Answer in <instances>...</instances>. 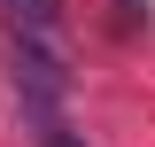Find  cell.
Returning a JSON list of instances; mask_svg holds the SVG:
<instances>
[{"instance_id": "obj_1", "label": "cell", "mask_w": 155, "mask_h": 147, "mask_svg": "<svg viewBox=\"0 0 155 147\" xmlns=\"http://www.w3.org/2000/svg\"><path fill=\"white\" fill-rule=\"evenodd\" d=\"M16 101H23L31 147H85V132H78V116H70V77L62 70H23L16 62Z\"/></svg>"}, {"instance_id": "obj_2", "label": "cell", "mask_w": 155, "mask_h": 147, "mask_svg": "<svg viewBox=\"0 0 155 147\" xmlns=\"http://www.w3.org/2000/svg\"><path fill=\"white\" fill-rule=\"evenodd\" d=\"M0 23H8V39H16V62H39V70H70L62 0H0Z\"/></svg>"}]
</instances>
